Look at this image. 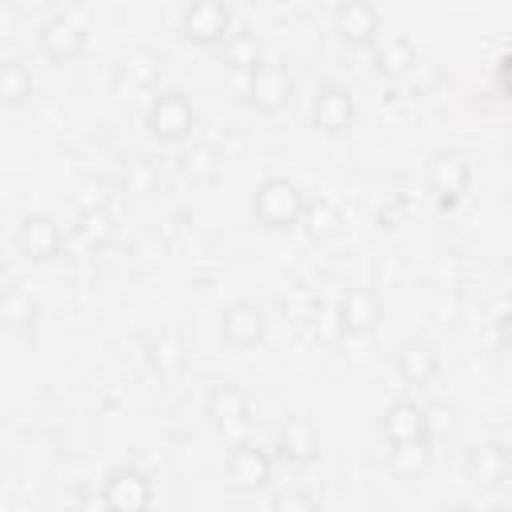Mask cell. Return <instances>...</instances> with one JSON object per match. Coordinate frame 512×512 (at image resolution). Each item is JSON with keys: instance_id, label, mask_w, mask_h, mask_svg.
Segmentation results:
<instances>
[{"instance_id": "cell-15", "label": "cell", "mask_w": 512, "mask_h": 512, "mask_svg": "<svg viewBox=\"0 0 512 512\" xmlns=\"http://www.w3.org/2000/svg\"><path fill=\"white\" fill-rule=\"evenodd\" d=\"M508 472H512V456H508L504 444L488 440V444H476L468 452V480H472V488L492 492V488H500L508 480Z\"/></svg>"}, {"instance_id": "cell-6", "label": "cell", "mask_w": 512, "mask_h": 512, "mask_svg": "<svg viewBox=\"0 0 512 512\" xmlns=\"http://www.w3.org/2000/svg\"><path fill=\"white\" fill-rule=\"evenodd\" d=\"M332 24H336L340 40L352 48H372L384 36V16L372 0H340Z\"/></svg>"}, {"instance_id": "cell-21", "label": "cell", "mask_w": 512, "mask_h": 512, "mask_svg": "<svg viewBox=\"0 0 512 512\" xmlns=\"http://www.w3.org/2000/svg\"><path fill=\"white\" fill-rule=\"evenodd\" d=\"M304 232L312 240H332L340 232V212L332 200H304V216H300Z\"/></svg>"}, {"instance_id": "cell-20", "label": "cell", "mask_w": 512, "mask_h": 512, "mask_svg": "<svg viewBox=\"0 0 512 512\" xmlns=\"http://www.w3.org/2000/svg\"><path fill=\"white\" fill-rule=\"evenodd\" d=\"M428 456H432V440H404V444H392L388 460L400 480H416L428 468Z\"/></svg>"}, {"instance_id": "cell-29", "label": "cell", "mask_w": 512, "mask_h": 512, "mask_svg": "<svg viewBox=\"0 0 512 512\" xmlns=\"http://www.w3.org/2000/svg\"><path fill=\"white\" fill-rule=\"evenodd\" d=\"M272 508H316V500L312 496H300V492H284V496L272 500Z\"/></svg>"}, {"instance_id": "cell-25", "label": "cell", "mask_w": 512, "mask_h": 512, "mask_svg": "<svg viewBox=\"0 0 512 512\" xmlns=\"http://www.w3.org/2000/svg\"><path fill=\"white\" fill-rule=\"evenodd\" d=\"M224 56H228V64L240 68V72H252V68L260 64V48H256V40H252L248 32H232L228 44H224Z\"/></svg>"}, {"instance_id": "cell-7", "label": "cell", "mask_w": 512, "mask_h": 512, "mask_svg": "<svg viewBox=\"0 0 512 512\" xmlns=\"http://www.w3.org/2000/svg\"><path fill=\"white\" fill-rule=\"evenodd\" d=\"M248 100L260 112H280L292 100V72L284 60H260L248 72Z\"/></svg>"}, {"instance_id": "cell-18", "label": "cell", "mask_w": 512, "mask_h": 512, "mask_svg": "<svg viewBox=\"0 0 512 512\" xmlns=\"http://www.w3.org/2000/svg\"><path fill=\"white\" fill-rule=\"evenodd\" d=\"M396 372H400L408 384L424 388V384L436 380V372H440V356H436V348H432L428 340H404L400 352H396Z\"/></svg>"}, {"instance_id": "cell-12", "label": "cell", "mask_w": 512, "mask_h": 512, "mask_svg": "<svg viewBox=\"0 0 512 512\" xmlns=\"http://www.w3.org/2000/svg\"><path fill=\"white\" fill-rule=\"evenodd\" d=\"M312 120L320 132H348L356 124V100L344 84H320L312 96Z\"/></svg>"}, {"instance_id": "cell-17", "label": "cell", "mask_w": 512, "mask_h": 512, "mask_svg": "<svg viewBox=\"0 0 512 512\" xmlns=\"http://www.w3.org/2000/svg\"><path fill=\"white\" fill-rule=\"evenodd\" d=\"M372 64L384 80H404L416 68V44L408 36H380L372 44Z\"/></svg>"}, {"instance_id": "cell-14", "label": "cell", "mask_w": 512, "mask_h": 512, "mask_svg": "<svg viewBox=\"0 0 512 512\" xmlns=\"http://www.w3.org/2000/svg\"><path fill=\"white\" fill-rule=\"evenodd\" d=\"M264 308L252 304V300H232L224 312H220V332L228 344L236 348H256L264 340Z\"/></svg>"}, {"instance_id": "cell-5", "label": "cell", "mask_w": 512, "mask_h": 512, "mask_svg": "<svg viewBox=\"0 0 512 512\" xmlns=\"http://www.w3.org/2000/svg\"><path fill=\"white\" fill-rule=\"evenodd\" d=\"M224 476H228V484L236 492H256V488H264L272 480V456L260 444H252V440H236L228 448Z\"/></svg>"}, {"instance_id": "cell-11", "label": "cell", "mask_w": 512, "mask_h": 512, "mask_svg": "<svg viewBox=\"0 0 512 512\" xmlns=\"http://www.w3.org/2000/svg\"><path fill=\"white\" fill-rule=\"evenodd\" d=\"M468 180H472V164H468L464 152L444 148V152L432 156V164H428V184H432V192H436L444 204H456V200L468 192Z\"/></svg>"}, {"instance_id": "cell-22", "label": "cell", "mask_w": 512, "mask_h": 512, "mask_svg": "<svg viewBox=\"0 0 512 512\" xmlns=\"http://www.w3.org/2000/svg\"><path fill=\"white\" fill-rule=\"evenodd\" d=\"M0 92L8 104H24L32 96V72L16 56H4V64H0Z\"/></svg>"}, {"instance_id": "cell-8", "label": "cell", "mask_w": 512, "mask_h": 512, "mask_svg": "<svg viewBox=\"0 0 512 512\" xmlns=\"http://www.w3.org/2000/svg\"><path fill=\"white\" fill-rule=\"evenodd\" d=\"M156 496H152V480L140 472V468H112L104 476V492H100V504L104 508H116V512H140L148 508Z\"/></svg>"}, {"instance_id": "cell-24", "label": "cell", "mask_w": 512, "mask_h": 512, "mask_svg": "<svg viewBox=\"0 0 512 512\" xmlns=\"http://www.w3.org/2000/svg\"><path fill=\"white\" fill-rule=\"evenodd\" d=\"M148 360L160 368V376H172V372L184 368V348H180V340H176L172 332H160V336H152V344H148Z\"/></svg>"}, {"instance_id": "cell-23", "label": "cell", "mask_w": 512, "mask_h": 512, "mask_svg": "<svg viewBox=\"0 0 512 512\" xmlns=\"http://www.w3.org/2000/svg\"><path fill=\"white\" fill-rule=\"evenodd\" d=\"M4 320H8V328H32L36 324V300H32V292H24V284H8Z\"/></svg>"}, {"instance_id": "cell-26", "label": "cell", "mask_w": 512, "mask_h": 512, "mask_svg": "<svg viewBox=\"0 0 512 512\" xmlns=\"http://www.w3.org/2000/svg\"><path fill=\"white\" fill-rule=\"evenodd\" d=\"M112 232H116V224H112V212H108V208H88V212H80V236H84L88 244H104Z\"/></svg>"}, {"instance_id": "cell-16", "label": "cell", "mask_w": 512, "mask_h": 512, "mask_svg": "<svg viewBox=\"0 0 512 512\" xmlns=\"http://www.w3.org/2000/svg\"><path fill=\"white\" fill-rule=\"evenodd\" d=\"M336 304H340V328L352 336H368L380 324V300L372 288H348Z\"/></svg>"}, {"instance_id": "cell-30", "label": "cell", "mask_w": 512, "mask_h": 512, "mask_svg": "<svg viewBox=\"0 0 512 512\" xmlns=\"http://www.w3.org/2000/svg\"><path fill=\"white\" fill-rule=\"evenodd\" d=\"M496 76H500V88H504V96H512V52L500 60V72H496Z\"/></svg>"}, {"instance_id": "cell-1", "label": "cell", "mask_w": 512, "mask_h": 512, "mask_svg": "<svg viewBox=\"0 0 512 512\" xmlns=\"http://www.w3.org/2000/svg\"><path fill=\"white\" fill-rule=\"evenodd\" d=\"M252 216L264 224V228H292L300 224L304 216V192L288 180V176H268L256 184L252 192Z\"/></svg>"}, {"instance_id": "cell-10", "label": "cell", "mask_w": 512, "mask_h": 512, "mask_svg": "<svg viewBox=\"0 0 512 512\" xmlns=\"http://www.w3.org/2000/svg\"><path fill=\"white\" fill-rule=\"evenodd\" d=\"M380 432L388 444H404V440H432V416L424 404L416 400H392L380 416Z\"/></svg>"}, {"instance_id": "cell-27", "label": "cell", "mask_w": 512, "mask_h": 512, "mask_svg": "<svg viewBox=\"0 0 512 512\" xmlns=\"http://www.w3.org/2000/svg\"><path fill=\"white\" fill-rule=\"evenodd\" d=\"M108 200H112V188H108L104 180H80V184H76V208H80V212H88V208H108Z\"/></svg>"}, {"instance_id": "cell-13", "label": "cell", "mask_w": 512, "mask_h": 512, "mask_svg": "<svg viewBox=\"0 0 512 512\" xmlns=\"http://www.w3.org/2000/svg\"><path fill=\"white\" fill-rule=\"evenodd\" d=\"M40 52L52 60V64H72L80 52H84V28L60 12V16H48L40 24Z\"/></svg>"}, {"instance_id": "cell-19", "label": "cell", "mask_w": 512, "mask_h": 512, "mask_svg": "<svg viewBox=\"0 0 512 512\" xmlns=\"http://www.w3.org/2000/svg\"><path fill=\"white\" fill-rule=\"evenodd\" d=\"M124 76H128V84H136V88H156L160 76H164V56H160L156 48H132V52L124 56Z\"/></svg>"}, {"instance_id": "cell-3", "label": "cell", "mask_w": 512, "mask_h": 512, "mask_svg": "<svg viewBox=\"0 0 512 512\" xmlns=\"http://www.w3.org/2000/svg\"><path fill=\"white\" fill-rule=\"evenodd\" d=\"M208 416H212V424H216V432L228 440V444H236V440H248V424H252V404H248V396L236 388V384H228V380H220L212 392H208Z\"/></svg>"}, {"instance_id": "cell-31", "label": "cell", "mask_w": 512, "mask_h": 512, "mask_svg": "<svg viewBox=\"0 0 512 512\" xmlns=\"http://www.w3.org/2000/svg\"><path fill=\"white\" fill-rule=\"evenodd\" d=\"M508 272H512V252H508Z\"/></svg>"}, {"instance_id": "cell-2", "label": "cell", "mask_w": 512, "mask_h": 512, "mask_svg": "<svg viewBox=\"0 0 512 512\" xmlns=\"http://www.w3.org/2000/svg\"><path fill=\"white\" fill-rule=\"evenodd\" d=\"M148 132L160 140V144H184L192 136V124H196V112L188 104L184 92H160L152 104H148V116H144Z\"/></svg>"}, {"instance_id": "cell-4", "label": "cell", "mask_w": 512, "mask_h": 512, "mask_svg": "<svg viewBox=\"0 0 512 512\" xmlns=\"http://www.w3.org/2000/svg\"><path fill=\"white\" fill-rule=\"evenodd\" d=\"M184 36L200 48L228 44L232 36V8L228 0H188L184 8Z\"/></svg>"}, {"instance_id": "cell-28", "label": "cell", "mask_w": 512, "mask_h": 512, "mask_svg": "<svg viewBox=\"0 0 512 512\" xmlns=\"http://www.w3.org/2000/svg\"><path fill=\"white\" fill-rule=\"evenodd\" d=\"M184 168H188V176H192V180H216L220 160H216V152H212V148H192Z\"/></svg>"}, {"instance_id": "cell-9", "label": "cell", "mask_w": 512, "mask_h": 512, "mask_svg": "<svg viewBox=\"0 0 512 512\" xmlns=\"http://www.w3.org/2000/svg\"><path fill=\"white\" fill-rule=\"evenodd\" d=\"M12 240H16V252L28 256V260H52V256H60V248H64V232H60V224H56L48 212H28V216H20Z\"/></svg>"}]
</instances>
